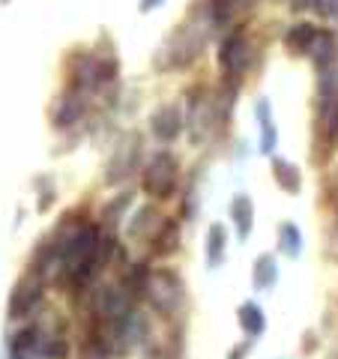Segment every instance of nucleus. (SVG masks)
Here are the masks:
<instances>
[{
  "instance_id": "nucleus-14",
  "label": "nucleus",
  "mask_w": 338,
  "mask_h": 359,
  "mask_svg": "<svg viewBox=\"0 0 338 359\" xmlns=\"http://www.w3.org/2000/svg\"><path fill=\"white\" fill-rule=\"evenodd\" d=\"M78 356H81V359H111L114 353H111V347L105 344L102 332L90 323L87 332H84V339H81V351H78Z\"/></svg>"
},
{
  "instance_id": "nucleus-23",
  "label": "nucleus",
  "mask_w": 338,
  "mask_h": 359,
  "mask_svg": "<svg viewBox=\"0 0 338 359\" xmlns=\"http://www.w3.org/2000/svg\"><path fill=\"white\" fill-rule=\"evenodd\" d=\"M147 359H177V353L165 351V347H156V351H150V356H147Z\"/></svg>"
},
{
  "instance_id": "nucleus-18",
  "label": "nucleus",
  "mask_w": 338,
  "mask_h": 359,
  "mask_svg": "<svg viewBox=\"0 0 338 359\" xmlns=\"http://www.w3.org/2000/svg\"><path fill=\"white\" fill-rule=\"evenodd\" d=\"M278 245H281V252L290 255V257L299 255V249H302V240H299L297 224H290V222L281 224V231H278Z\"/></svg>"
},
{
  "instance_id": "nucleus-24",
  "label": "nucleus",
  "mask_w": 338,
  "mask_h": 359,
  "mask_svg": "<svg viewBox=\"0 0 338 359\" xmlns=\"http://www.w3.org/2000/svg\"><path fill=\"white\" fill-rule=\"evenodd\" d=\"M245 353H249V344H236L228 359H245Z\"/></svg>"
},
{
  "instance_id": "nucleus-10",
  "label": "nucleus",
  "mask_w": 338,
  "mask_h": 359,
  "mask_svg": "<svg viewBox=\"0 0 338 359\" xmlns=\"http://www.w3.org/2000/svg\"><path fill=\"white\" fill-rule=\"evenodd\" d=\"M165 219L159 216V210H156L153 204H147V207H141V210H135V216H132V222H129V228H126V233L132 240H141V243H150V237L156 231H159V224H162Z\"/></svg>"
},
{
  "instance_id": "nucleus-26",
  "label": "nucleus",
  "mask_w": 338,
  "mask_h": 359,
  "mask_svg": "<svg viewBox=\"0 0 338 359\" xmlns=\"http://www.w3.org/2000/svg\"><path fill=\"white\" fill-rule=\"evenodd\" d=\"M4 4H6V0H4Z\"/></svg>"
},
{
  "instance_id": "nucleus-12",
  "label": "nucleus",
  "mask_w": 338,
  "mask_h": 359,
  "mask_svg": "<svg viewBox=\"0 0 338 359\" xmlns=\"http://www.w3.org/2000/svg\"><path fill=\"white\" fill-rule=\"evenodd\" d=\"M231 222H234L236 233H240V240L249 237V231L255 224V207H252L249 195H234V201H231Z\"/></svg>"
},
{
  "instance_id": "nucleus-19",
  "label": "nucleus",
  "mask_w": 338,
  "mask_h": 359,
  "mask_svg": "<svg viewBox=\"0 0 338 359\" xmlns=\"http://www.w3.org/2000/svg\"><path fill=\"white\" fill-rule=\"evenodd\" d=\"M257 120H261V129H264V153H273V144H276V126H273V120H269V105L261 102L257 105Z\"/></svg>"
},
{
  "instance_id": "nucleus-11",
  "label": "nucleus",
  "mask_w": 338,
  "mask_h": 359,
  "mask_svg": "<svg viewBox=\"0 0 338 359\" xmlns=\"http://www.w3.org/2000/svg\"><path fill=\"white\" fill-rule=\"evenodd\" d=\"M318 36H320V30L314 27V25H294L288 30V36H285V48L290 51V54H311V48H314V42H318Z\"/></svg>"
},
{
  "instance_id": "nucleus-4",
  "label": "nucleus",
  "mask_w": 338,
  "mask_h": 359,
  "mask_svg": "<svg viewBox=\"0 0 338 359\" xmlns=\"http://www.w3.org/2000/svg\"><path fill=\"white\" fill-rule=\"evenodd\" d=\"M249 63H252V45H249V39H245V33L243 30L228 33V36L222 39V45H219L222 75L231 78V81H236V78L249 69Z\"/></svg>"
},
{
  "instance_id": "nucleus-1",
  "label": "nucleus",
  "mask_w": 338,
  "mask_h": 359,
  "mask_svg": "<svg viewBox=\"0 0 338 359\" xmlns=\"http://www.w3.org/2000/svg\"><path fill=\"white\" fill-rule=\"evenodd\" d=\"M141 299H147L150 309L159 314L162 320H174L177 314L186 309V282L174 269L156 266V269H150Z\"/></svg>"
},
{
  "instance_id": "nucleus-21",
  "label": "nucleus",
  "mask_w": 338,
  "mask_h": 359,
  "mask_svg": "<svg viewBox=\"0 0 338 359\" xmlns=\"http://www.w3.org/2000/svg\"><path fill=\"white\" fill-rule=\"evenodd\" d=\"M210 13L222 25V21H228L234 13V0H210Z\"/></svg>"
},
{
  "instance_id": "nucleus-7",
  "label": "nucleus",
  "mask_w": 338,
  "mask_h": 359,
  "mask_svg": "<svg viewBox=\"0 0 338 359\" xmlns=\"http://www.w3.org/2000/svg\"><path fill=\"white\" fill-rule=\"evenodd\" d=\"M45 353V339L36 323L21 327L9 341V359H39Z\"/></svg>"
},
{
  "instance_id": "nucleus-8",
  "label": "nucleus",
  "mask_w": 338,
  "mask_h": 359,
  "mask_svg": "<svg viewBox=\"0 0 338 359\" xmlns=\"http://www.w3.org/2000/svg\"><path fill=\"white\" fill-rule=\"evenodd\" d=\"M150 129L159 141H177L180 132H183V111H180V105L156 108V114L150 117Z\"/></svg>"
},
{
  "instance_id": "nucleus-2",
  "label": "nucleus",
  "mask_w": 338,
  "mask_h": 359,
  "mask_svg": "<svg viewBox=\"0 0 338 359\" xmlns=\"http://www.w3.org/2000/svg\"><path fill=\"white\" fill-rule=\"evenodd\" d=\"M180 186V159L171 150H159L150 156V162L144 165V174H141V189L150 201H168L174 198Z\"/></svg>"
},
{
  "instance_id": "nucleus-25",
  "label": "nucleus",
  "mask_w": 338,
  "mask_h": 359,
  "mask_svg": "<svg viewBox=\"0 0 338 359\" xmlns=\"http://www.w3.org/2000/svg\"><path fill=\"white\" fill-rule=\"evenodd\" d=\"M159 4H165V0H141V13H150V9Z\"/></svg>"
},
{
  "instance_id": "nucleus-22",
  "label": "nucleus",
  "mask_w": 338,
  "mask_h": 359,
  "mask_svg": "<svg viewBox=\"0 0 338 359\" xmlns=\"http://www.w3.org/2000/svg\"><path fill=\"white\" fill-rule=\"evenodd\" d=\"M318 15H338V0H311Z\"/></svg>"
},
{
  "instance_id": "nucleus-20",
  "label": "nucleus",
  "mask_w": 338,
  "mask_h": 359,
  "mask_svg": "<svg viewBox=\"0 0 338 359\" xmlns=\"http://www.w3.org/2000/svg\"><path fill=\"white\" fill-rule=\"evenodd\" d=\"M132 198H135V192H123V195H117L114 201H111V204L105 207V222H108V224H117V219L123 216V212H126V207H129Z\"/></svg>"
},
{
  "instance_id": "nucleus-15",
  "label": "nucleus",
  "mask_w": 338,
  "mask_h": 359,
  "mask_svg": "<svg viewBox=\"0 0 338 359\" xmlns=\"http://www.w3.org/2000/svg\"><path fill=\"white\" fill-rule=\"evenodd\" d=\"M224 252H228V231L224 224H210V233H207V264L210 266H219L224 261Z\"/></svg>"
},
{
  "instance_id": "nucleus-6",
  "label": "nucleus",
  "mask_w": 338,
  "mask_h": 359,
  "mask_svg": "<svg viewBox=\"0 0 338 359\" xmlns=\"http://www.w3.org/2000/svg\"><path fill=\"white\" fill-rule=\"evenodd\" d=\"M84 114V96H81V90H63V93L58 96V102H54L51 108V126L54 129H69L72 123H78Z\"/></svg>"
},
{
  "instance_id": "nucleus-17",
  "label": "nucleus",
  "mask_w": 338,
  "mask_h": 359,
  "mask_svg": "<svg viewBox=\"0 0 338 359\" xmlns=\"http://www.w3.org/2000/svg\"><path fill=\"white\" fill-rule=\"evenodd\" d=\"M276 276H278V266H276V257L273 255H264V257H257V264H255V287H269L276 282Z\"/></svg>"
},
{
  "instance_id": "nucleus-16",
  "label": "nucleus",
  "mask_w": 338,
  "mask_h": 359,
  "mask_svg": "<svg viewBox=\"0 0 338 359\" xmlns=\"http://www.w3.org/2000/svg\"><path fill=\"white\" fill-rule=\"evenodd\" d=\"M273 174H276V183L285 189V192H290V195L299 192L302 177H299V168L297 165H290L285 159H273Z\"/></svg>"
},
{
  "instance_id": "nucleus-3",
  "label": "nucleus",
  "mask_w": 338,
  "mask_h": 359,
  "mask_svg": "<svg viewBox=\"0 0 338 359\" xmlns=\"http://www.w3.org/2000/svg\"><path fill=\"white\" fill-rule=\"evenodd\" d=\"M45 278L36 266L27 269L25 276L15 282V287L9 290V302H6V314H9V320H25L27 314L39 306V299L45 294Z\"/></svg>"
},
{
  "instance_id": "nucleus-9",
  "label": "nucleus",
  "mask_w": 338,
  "mask_h": 359,
  "mask_svg": "<svg viewBox=\"0 0 338 359\" xmlns=\"http://www.w3.org/2000/svg\"><path fill=\"white\" fill-rule=\"evenodd\" d=\"M150 255L153 257H171L180 252V245H183V240H180V222L177 219H165L159 224V231L150 237Z\"/></svg>"
},
{
  "instance_id": "nucleus-5",
  "label": "nucleus",
  "mask_w": 338,
  "mask_h": 359,
  "mask_svg": "<svg viewBox=\"0 0 338 359\" xmlns=\"http://www.w3.org/2000/svg\"><path fill=\"white\" fill-rule=\"evenodd\" d=\"M138 162H141V138L138 135H126L108 159L105 183L117 186V183H123V180H129L135 174V168H138Z\"/></svg>"
},
{
  "instance_id": "nucleus-13",
  "label": "nucleus",
  "mask_w": 338,
  "mask_h": 359,
  "mask_svg": "<svg viewBox=\"0 0 338 359\" xmlns=\"http://www.w3.org/2000/svg\"><path fill=\"white\" fill-rule=\"evenodd\" d=\"M236 320H240V330L249 335V339H257L266 327V318L257 302H243V306L236 309Z\"/></svg>"
}]
</instances>
